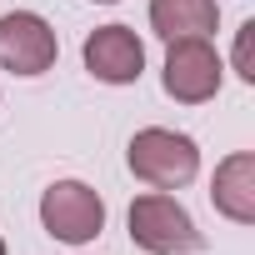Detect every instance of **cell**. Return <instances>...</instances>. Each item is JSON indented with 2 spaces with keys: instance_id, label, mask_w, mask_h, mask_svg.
I'll return each instance as SVG.
<instances>
[{
  "instance_id": "obj_1",
  "label": "cell",
  "mask_w": 255,
  "mask_h": 255,
  "mask_svg": "<svg viewBox=\"0 0 255 255\" xmlns=\"http://www.w3.org/2000/svg\"><path fill=\"white\" fill-rule=\"evenodd\" d=\"M130 240L145 255H195L205 250V235L195 230L190 210L170 195V190H145L130 200Z\"/></svg>"
},
{
  "instance_id": "obj_2",
  "label": "cell",
  "mask_w": 255,
  "mask_h": 255,
  "mask_svg": "<svg viewBox=\"0 0 255 255\" xmlns=\"http://www.w3.org/2000/svg\"><path fill=\"white\" fill-rule=\"evenodd\" d=\"M125 160H130L135 180H145L150 190H180V185H190L200 175L195 140L180 135V130H165V125H145V130H135Z\"/></svg>"
},
{
  "instance_id": "obj_3",
  "label": "cell",
  "mask_w": 255,
  "mask_h": 255,
  "mask_svg": "<svg viewBox=\"0 0 255 255\" xmlns=\"http://www.w3.org/2000/svg\"><path fill=\"white\" fill-rule=\"evenodd\" d=\"M40 225L60 245H90L105 230V200L85 180H55L40 195Z\"/></svg>"
},
{
  "instance_id": "obj_4",
  "label": "cell",
  "mask_w": 255,
  "mask_h": 255,
  "mask_svg": "<svg viewBox=\"0 0 255 255\" xmlns=\"http://www.w3.org/2000/svg\"><path fill=\"white\" fill-rule=\"evenodd\" d=\"M225 65L210 45V35H190V40H170L165 50V95L180 105H205L220 95Z\"/></svg>"
},
{
  "instance_id": "obj_5",
  "label": "cell",
  "mask_w": 255,
  "mask_h": 255,
  "mask_svg": "<svg viewBox=\"0 0 255 255\" xmlns=\"http://www.w3.org/2000/svg\"><path fill=\"white\" fill-rule=\"evenodd\" d=\"M60 55V40L45 15L35 10H10L0 15V70L10 75H45Z\"/></svg>"
},
{
  "instance_id": "obj_6",
  "label": "cell",
  "mask_w": 255,
  "mask_h": 255,
  "mask_svg": "<svg viewBox=\"0 0 255 255\" xmlns=\"http://www.w3.org/2000/svg\"><path fill=\"white\" fill-rule=\"evenodd\" d=\"M85 70L105 85H135L145 75V45L130 25H100L85 35Z\"/></svg>"
},
{
  "instance_id": "obj_7",
  "label": "cell",
  "mask_w": 255,
  "mask_h": 255,
  "mask_svg": "<svg viewBox=\"0 0 255 255\" xmlns=\"http://www.w3.org/2000/svg\"><path fill=\"white\" fill-rule=\"evenodd\" d=\"M210 200L225 220L235 225H255V150H235L215 165L210 180Z\"/></svg>"
},
{
  "instance_id": "obj_8",
  "label": "cell",
  "mask_w": 255,
  "mask_h": 255,
  "mask_svg": "<svg viewBox=\"0 0 255 255\" xmlns=\"http://www.w3.org/2000/svg\"><path fill=\"white\" fill-rule=\"evenodd\" d=\"M220 25V5L215 0H150V30L170 45V40H190V35H210Z\"/></svg>"
},
{
  "instance_id": "obj_9",
  "label": "cell",
  "mask_w": 255,
  "mask_h": 255,
  "mask_svg": "<svg viewBox=\"0 0 255 255\" xmlns=\"http://www.w3.org/2000/svg\"><path fill=\"white\" fill-rule=\"evenodd\" d=\"M250 45H255V20H245L235 30V75L245 85H255V55H250Z\"/></svg>"
},
{
  "instance_id": "obj_10",
  "label": "cell",
  "mask_w": 255,
  "mask_h": 255,
  "mask_svg": "<svg viewBox=\"0 0 255 255\" xmlns=\"http://www.w3.org/2000/svg\"><path fill=\"white\" fill-rule=\"evenodd\" d=\"M100 5H115V0H100Z\"/></svg>"
},
{
  "instance_id": "obj_11",
  "label": "cell",
  "mask_w": 255,
  "mask_h": 255,
  "mask_svg": "<svg viewBox=\"0 0 255 255\" xmlns=\"http://www.w3.org/2000/svg\"><path fill=\"white\" fill-rule=\"evenodd\" d=\"M0 255H5V240H0Z\"/></svg>"
}]
</instances>
